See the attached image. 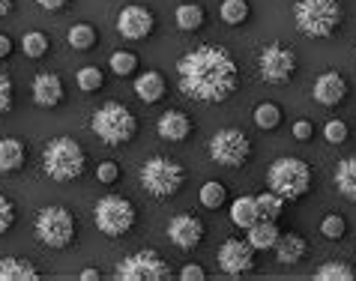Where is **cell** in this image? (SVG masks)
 Listing matches in <instances>:
<instances>
[{
    "label": "cell",
    "instance_id": "9",
    "mask_svg": "<svg viewBox=\"0 0 356 281\" xmlns=\"http://www.w3.org/2000/svg\"><path fill=\"white\" fill-rule=\"evenodd\" d=\"M296 69H300V60H296L293 48L284 42H270L261 48L258 54V72L261 81L270 87H288L293 81Z\"/></svg>",
    "mask_w": 356,
    "mask_h": 281
},
{
    "label": "cell",
    "instance_id": "20",
    "mask_svg": "<svg viewBox=\"0 0 356 281\" xmlns=\"http://www.w3.org/2000/svg\"><path fill=\"white\" fill-rule=\"evenodd\" d=\"M27 165V144L18 138H0V174H15Z\"/></svg>",
    "mask_w": 356,
    "mask_h": 281
},
{
    "label": "cell",
    "instance_id": "32",
    "mask_svg": "<svg viewBox=\"0 0 356 281\" xmlns=\"http://www.w3.org/2000/svg\"><path fill=\"white\" fill-rule=\"evenodd\" d=\"M108 66H111L114 75L120 78H129L138 72V66H141V60H138L135 51H126V48H117V51L111 54V60H108Z\"/></svg>",
    "mask_w": 356,
    "mask_h": 281
},
{
    "label": "cell",
    "instance_id": "3",
    "mask_svg": "<svg viewBox=\"0 0 356 281\" xmlns=\"http://www.w3.org/2000/svg\"><path fill=\"white\" fill-rule=\"evenodd\" d=\"M296 30L312 39H330L344 24V9L339 0H296L293 3Z\"/></svg>",
    "mask_w": 356,
    "mask_h": 281
},
{
    "label": "cell",
    "instance_id": "2",
    "mask_svg": "<svg viewBox=\"0 0 356 281\" xmlns=\"http://www.w3.org/2000/svg\"><path fill=\"white\" fill-rule=\"evenodd\" d=\"M42 170H45L48 179H54V183H72V179H81L84 170H87L84 147L69 135L51 138L42 150Z\"/></svg>",
    "mask_w": 356,
    "mask_h": 281
},
{
    "label": "cell",
    "instance_id": "18",
    "mask_svg": "<svg viewBox=\"0 0 356 281\" xmlns=\"http://www.w3.org/2000/svg\"><path fill=\"white\" fill-rule=\"evenodd\" d=\"M135 93L138 99H141L144 105H156L162 102L165 93H168V81L162 72H156V69H150V72H141L135 78Z\"/></svg>",
    "mask_w": 356,
    "mask_h": 281
},
{
    "label": "cell",
    "instance_id": "4",
    "mask_svg": "<svg viewBox=\"0 0 356 281\" xmlns=\"http://www.w3.org/2000/svg\"><path fill=\"white\" fill-rule=\"evenodd\" d=\"M93 132L99 140H105L108 147H126L132 144V140L138 138V129H141V123H138V117L129 105L117 102V99H111V102L99 105L96 114L90 120Z\"/></svg>",
    "mask_w": 356,
    "mask_h": 281
},
{
    "label": "cell",
    "instance_id": "40",
    "mask_svg": "<svg viewBox=\"0 0 356 281\" xmlns=\"http://www.w3.org/2000/svg\"><path fill=\"white\" fill-rule=\"evenodd\" d=\"M180 278L183 281H207V269L201 264H186V266H180Z\"/></svg>",
    "mask_w": 356,
    "mask_h": 281
},
{
    "label": "cell",
    "instance_id": "29",
    "mask_svg": "<svg viewBox=\"0 0 356 281\" xmlns=\"http://www.w3.org/2000/svg\"><path fill=\"white\" fill-rule=\"evenodd\" d=\"M197 198H201V207L204 209H222L227 204V186L219 183V179H210V183L201 186Z\"/></svg>",
    "mask_w": 356,
    "mask_h": 281
},
{
    "label": "cell",
    "instance_id": "17",
    "mask_svg": "<svg viewBox=\"0 0 356 281\" xmlns=\"http://www.w3.org/2000/svg\"><path fill=\"white\" fill-rule=\"evenodd\" d=\"M63 96H66L63 81L54 72H39L33 78V102L39 108H57L63 102Z\"/></svg>",
    "mask_w": 356,
    "mask_h": 281
},
{
    "label": "cell",
    "instance_id": "41",
    "mask_svg": "<svg viewBox=\"0 0 356 281\" xmlns=\"http://www.w3.org/2000/svg\"><path fill=\"white\" fill-rule=\"evenodd\" d=\"M293 138L296 140H312L314 138V123L312 120H296L293 123Z\"/></svg>",
    "mask_w": 356,
    "mask_h": 281
},
{
    "label": "cell",
    "instance_id": "36",
    "mask_svg": "<svg viewBox=\"0 0 356 281\" xmlns=\"http://www.w3.org/2000/svg\"><path fill=\"white\" fill-rule=\"evenodd\" d=\"M323 138L330 140V144H344V140L350 138V129L344 120H326L323 123Z\"/></svg>",
    "mask_w": 356,
    "mask_h": 281
},
{
    "label": "cell",
    "instance_id": "25",
    "mask_svg": "<svg viewBox=\"0 0 356 281\" xmlns=\"http://www.w3.org/2000/svg\"><path fill=\"white\" fill-rule=\"evenodd\" d=\"M279 227H275V222H254L249 227V246L254 248V252H270V248L279 243Z\"/></svg>",
    "mask_w": 356,
    "mask_h": 281
},
{
    "label": "cell",
    "instance_id": "11",
    "mask_svg": "<svg viewBox=\"0 0 356 281\" xmlns=\"http://www.w3.org/2000/svg\"><path fill=\"white\" fill-rule=\"evenodd\" d=\"M210 159L222 168H243L252 159V140L243 129H219L210 138Z\"/></svg>",
    "mask_w": 356,
    "mask_h": 281
},
{
    "label": "cell",
    "instance_id": "26",
    "mask_svg": "<svg viewBox=\"0 0 356 281\" xmlns=\"http://www.w3.org/2000/svg\"><path fill=\"white\" fill-rule=\"evenodd\" d=\"M254 204H258V216H261V222H279L282 213H284V207H288V200H284L282 195H275L273 188H270V192L254 195Z\"/></svg>",
    "mask_w": 356,
    "mask_h": 281
},
{
    "label": "cell",
    "instance_id": "8",
    "mask_svg": "<svg viewBox=\"0 0 356 281\" xmlns=\"http://www.w3.org/2000/svg\"><path fill=\"white\" fill-rule=\"evenodd\" d=\"M93 218H96L99 234H105L108 239H120V236H126L138 225V209H135V204L129 198L105 195L96 204Z\"/></svg>",
    "mask_w": 356,
    "mask_h": 281
},
{
    "label": "cell",
    "instance_id": "38",
    "mask_svg": "<svg viewBox=\"0 0 356 281\" xmlns=\"http://www.w3.org/2000/svg\"><path fill=\"white\" fill-rule=\"evenodd\" d=\"M13 99H15V84H13V78L0 72V117L13 111Z\"/></svg>",
    "mask_w": 356,
    "mask_h": 281
},
{
    "label": "cell",
    "instance_id": "1",
    "mask_svg": "<svg viewBox=\"0 0 356 281\" xmlns=\"http://www.w3.org/2000/svg\"><path fill=\"white\" fill-rule=\"evenodd\" d=\"M180 90L195 102L219 105L240 90V66L222 45H197L177 60Z\"/></svg>",
    "mask_w": 356,
    "mask_h": 281
},
{
    "label": "cell",
    "instance_id": "35",
    "mask_svg": "<svg viewBox=\"0 0 356 281\" xmlns=\"http://www.w3.org/2000/svg\"><path fill=\"white\" fill-rule=\"evenodd\" d=\"M321 234L326 236V239H341L344 234H348V222H344V216H339V213H330L321 222Z\"/></svg>",
    "mask_w": 356,
    "mask_h": 281
},
{
    "label": "cell",
    "instance_id": "24",
    "mask_svg": "<svg viewBox=\"0 0 356 281\" xmlns=\"http://www.w3.org/2000/svg\"><path fill=\"white\" fill-rule=\"evenodd\" d=\"M231 222L236 227H243V230H249L254 222H261L258 204H254V195H243V198L234 200V204H231Z\"/></svg>",
    "mask_w": 356,
    "mask_h": 281
},
{
    "label": "cell",
    "instance_id": "13",
    "mask_svg": "<svg viewBox=\"0 0 356 281\" xmlns=\"http://www.w3.org/2000/svg\"><path fill=\"white\" fill-rule=\"evenodd\" d=\"M204 236H207V225L195 213H180L168 222V239H171L177 248H183V252L197 248L204 243Z\"/></svg>",
    "mask_w": 356,
    "mask_h": 281
},
{
    "label": "cell",
    "instance_id": "16",
    "mask_svg": "<svg viewBox=\"0 0 356 281\" xmlns=\"http://www.w3.org/2000/svg\"><path fill=\"white\" fill-rule=\"evenodd\" d=\"M156 132L168 144H183V140H189L195 135V120L186 111H180V108H171V111H165L156 120Z\"/></svg>",
    "mask_w": 356,
    "mask_h": 281
},
{
    "label": "cell",
    "instance_id": "19",
    "mask_svg": "<svg viewBox=\"0 0 356 281\" xmlns=\"http://www.w3.org/2000/svg\"><path fill=\"white\" fill-rule=\"evenodd\" d=\"M273 252L279 257L282 266H296L305 260V255H309V243H305L300 234H282L279 243L273 246Z\"/></svg>",
    "mask_w": 356,
    "mask_h": 281
},
{
    "label": "cell",
    "instance_id": "23",
    "mask_svg": "<svg viewBox=\"0 0 356 281\" xmlns=\"http://www.w3.org/2000/svg\"><path fill=\"white\" fill-rule=\"evenodd\" d=\"M174 22L183 33H197V30H204V24H207V9L201 3H180Z\"/></svg>",
    "mask_w": 356,
    "mask_h": 281
},
{
    "label": "cell",
    "instance_id": "22",
    "mask_svg": "<svg viewBox=\"0 0 356 281\" xmlns=\"http://www.w3.org/2000/svg\"><path fill=\"white\" fill-rule=\"evenodd\" d=\"M332 183L341 192V198L356 200V156H348V159H341V162L335 165Z\"/></svg>",
    "mask_w": 356,
    "mask_h": 281
},
{
    "label": "cell",
    "instance_id": "43",
    "mask_svg": "<svg viewBox=\"0 0 356 281\" xmlns=\"http://www.w3.org/2000/svg\"><path fill=\"white\" fill-rule=\"evenodd\" d=\"M9 54H13V39L6 33H0V60H6Z\"/></svg>",
    "mask_w": 356,
    "mask_h": 281
},
{
    "label": "cell",
    "instance_id": "12",
    "mask_svg": "<svg viewBox=\"0 0 356 281\" xmlns=\"http://www.w3.org/2000/svg\"><path fill=\"white\" fill-rule=\"evenodd\" d=\"M153 30H156V13L144 3H129L117 15V33L129 39V42H144V39L153 36Z\"/></svg>",
    "mask_w": 356,
    "mask_h": 281
},
{
    "label": "cell",
    "instance_id": "14",
    "mask_svg": "<svg viewBox=\"0 0 356 281\" xmlns=\"http://www.w3.org/2000/svg\"><path fill=\"white\" fill-rule=\"evenodd\" d=\"M254 248L249 246V239H236V236H227L222 248H219V266L225 269L227 275H243V273H252L254 269Z\"/></svg>",
    "mask_w": 356,
    "mask_h": 281
},
{
    "label": "cell",
    "instance_id": "33",
    "mask_svg": "<svg viewBox=\"0 0 356 281\" xmlns=\"http://www.w3.org/2000/svg\"><path fill=\"white\" fill-rule=\"evenodd\" d=\"M22 48H24V54L31 60H42L48 51H51V39H48L42 30H31V33H24Z\"/></svg>",
    "mask_w": 356,
    "mask_h": 281
},
{
    "label": "cell",
    "instance_id": "39",
    "mask_svg": "<svg viewBox=\"0 0 356 281\" xmlns=\"http://www.w3.org/2000/svg\"><path fill=\"white\" fill-rule=\"evenodd\" d=\"M120 177H123V168L117 165V162H111V159H108V162H102V165L96 168V179H99V183H105V186L120 183Z\"/></svg>",
    "mask_w": 356,
    "mask_h": 281
},
{
    "label": "cell",
    "instance_id": "31",
    "mask_svg": "<svg viewBox=\"0 0 356 281\" xmlns=\"http://www.w3.org/2000/svg\"><path fill=\"white\" fill-rule=\"evenodd\" d=\"M254 126H258L261 132H275V129L282 126V108L275 102H261L254 108Z\"/></svg>",
    "mask_w": 356,
    "mask_h": 281
},
{
    "label": "cell",
    "instance_id": "7",
    "mask_svg": "<svg viewBox=\"0 0 356 281\" xmlns=\"http://www.w3.org/2000/svg\"><path fill=\"white\" fill-rule=\"evenodd\" d=\"M141 186L150 198L171 200L186 186V168L171 156H153L141 165Z\"/></svg>",
    "mask_w": 356,
    "mask_h": 281
},
{
    "label": "cell",
    "instance_id": "45",
    "mask_svg": "<svg viewBox=\"0 0 356 281\" xmlns=\"http://www.w3.org/2000/svg\"><path fill=\"white\" fill-rule=\"evenodd\" d=\"M15 9V0H0V18H6Z\"/></svg>",
    "mask_w": 356,
    "mask_h": 281
},
{
    "label": "cell",
    "instance_id": "5",
    "mask_svg": "<svg viewBox=\"0 0 356 281\" xmlns=\"http://www.w3.org/2000/svg\"><path fill=\"white\" fill-rule=\"evenodd\" d=\"M266 186H270L275 195H282L284 200H300L312 192L314 170L305 159L282 156L270 165V170H266Z\"/></svg>",
    "mask_w": 356,
    "mask_h": 281
},
{
    "label": "cell",
    "instance_id": "34",
    "mask_svg": "<svg viewBox=\"0 0 356 281\" xmlns=\"http://www.w3.org/2000/svg\"><path fill=\"white\" fill-rule=\"evenodd\" d=\"M78 87L84 90V93H96V90L105 87V72L99 66H84L78 69Z\"/></svg>",
    "mask_w": 356,
    "mask_h": 281
},
{
    "label": "cell",
    "instance_id": "42",
    "mask_svg": "<svg viewBox=\"0 0 356 281\" xmlns=\"http://www.w3.org/2000/svg\"><path fill=\"white\" fill-rule=\"evenodd\" d=\"M39 6L45 9V13H63V9L69 6V0H36Z\"/></svg>",
    "mask_w": 356,
    "mask_h": 281
},
{
    "label": "cell",
    "instance_id": "28",
    "mask_svg": "<svg viewBox=\"0 0 356 281\" xmlns=\"http://www.w3.org/2000/svg\"><path fill=\"white\" fill-rule=\"evenodd\" d=\"M219 15H222L225 24L243 27L245 22H249V15H252V6H249V0H225L222 9H219Z\"/></svg>",
    "mask_w": 356,
    "mask_h": 281
},
{
    "label": "cell",
    "instance_id": "30",
    "mask_svg": "<svg viewBox=\"0 0 356 281\" xmlns=\"http://www.w3.org/2000/svg\"><path fill=\"white\" fill-rule=\"evenodd\" d=\"M314 278L318 281H356V269L344 260H330L321 269H314Z\"/></svg>",
    "mask_w": 356,
    "mask_h": 281
},
{
    "label": "cell",
    "instance_id": "15",
    "mask_svg": "<svg viewBox=\"0 0 356 281\" xmlns=\"http://www.w3.org/2000/svg\"><path fill=\"white\" fill-rule=\"evenodd\" d=\"M348 93H350L348 78H344L341 72H335V69H330V72H321L318 81H314V87H312L314 102H321L323 108L341 105L344 99H348Z\"/></svg>",
    "mask_w": 356,
    "mask_h": 281
},
{
    "label": "cell",
    "instance_id": "44",
    "mask_svg": "<svg viewBox=\"0 0 356 281\" xmlns=\"http://www.w3.org/2000/svg\"><path fill=\"white\" fill-rule=\"evenodd\" d=\"M99 278H102V273H99L96 266H90V269H84L81 273V281H99Z\"/></svg>",
    "mask_w": 356,
    "mask_h": 281
},
{
    "label": "cell",
    "instance_id": "21",
    "mask_svg": "<svg viewBox=\"0 0 356 281\" xmlns=\"http://www.w3.org/2000/svg\"><path fill=\"white\" fill-rule=\"evenodd\" d=\"M42 273L24 257H0V281H39Z\"/></svg>",
    "mask_w": 356,
    "mask_h": 281
},
{
    "label": "cell",
    "instance_id": "10",
    "mask_svg": "<svg viewBox=\"0 0 356 281\" xmlns=\"http://www.w3.org/2000/svg\"><path fill=\"white\" fill-rule=\"evenodd\" d=\"M114 278L117 281H168L171 278V266H168V260L159 252L144 248V252L126 255L117 264Z\"/></svg>",
    "mask_w": 356,
    "mask_h": 281
},
{
    "label": "cell",
    "instance_id": "27",
    "mask_svg": "<svg viewBox=\"0 0 356 281\" xmlns=\"http://www.w3.org/2000/svg\"><path fill=\"white\" fill-rule=\"evenodd\" d=\"M66 39H69V45H72L75 51H90V48L99 45V30L93 24H72L69 27V33H66Z\"/></svg>",
    "mask_w": 356,
    "mask_h": 281
},
{
    "label": "cell",
    "instance_id": "37",
    "mask_svg": "<svg viewBox=\"0 0 356 281\" xmlns=\"http://www.w3.org/2000/svg\"><path fill=\"white\" fill-rule=\"evenodd\" d=\"M15 216H18V209H15V204H13V198H6L3 192H0V236L13 230Z\"/></svg>",
    "mask_w": 356,
    "mask_h": 281
},
{
    "label": "cell",
    "instance_id": "6",
    "mask_svg": "<svg viewBox=\"0 0 356 281\" xmlns=\"http://www.w3.org/2000/svg\"><path fill=\"white\" fill-rule=\"evenodd\" d=\"M33 234L45 248H57V252L60 248H72L78 239V218L69 207H60V204L42 207L36 213Z\"/></svg>",
    "mask_w": 356,
    "mask_h": 281
}]
</instances>
